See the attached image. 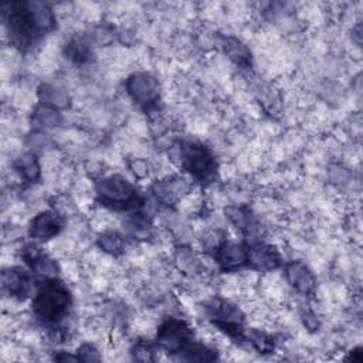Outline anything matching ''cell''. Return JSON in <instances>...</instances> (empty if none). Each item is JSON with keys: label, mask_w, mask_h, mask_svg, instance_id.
Instances as JSON below:
<instances>
[{"label": "cell", "mask_w": 363, "mask_h": 363, "mask_svg": "<svg viewBox=\"0 0 363 363\" xmlns=\"http://www.w3.org/2000/svg\"><path fill=\"white\" fill-rule=\"evenodd\" d=\"M70 305V293L64 284L50 280L44 284L33 300L35 315L44 322L60 321Z\"/></svg>", "instance_id": "obj_1"}, {"label": "cell", "mask_w": 363, "mask_h": 363, "mask_svg": "<svg viewBox=\"0 0 363 363\" xmlns=\"http://www.w3.org/2000/svg\"><path fill=\"white\" fill-rule=\"evenodd\" d=\"M98 197L104 204L115 207H131L138 200L134 186L123 176H109L102 179L97 186Z\"/></svg>", "instance_id": "obj_2"}, {"label": "cell", "mask_w": 363, "mask_h": 363, "mask_svg": "<svg viewBox=\"0 0 363 363\" xmlns=\"http://www.w3.org/2000/svg\"><path fill=\"white\" fill-rule=\"evenodd\" d=\"M182 164L197 179L209 178L216 166L211 152L199 144H187L182 148Z\"/></svg>", "instance_id": "obj_3"}, {"label": "cell", "mask_w": 363, "mask_h": 363, "mask_svg": "<svg viewBox=\"0 0 363 363\" xmlns=\"http://www.w3.org/2000/svg\"><path fill=\"white\" fill-rule=\"evenodd\" d=\"M190 335L192 332L185 322L178 319H171L159 328L158 340L164 349H166L168 352L176 353L190 346L189 345Z\"/></svg>", "instance_id": "obj_4"}, {"label": "cell", "mask_w": 363, "mask_h": 363, "mask_svg": "<svg viewBox=\"0 0 363 363\" xmlns=\"http://www.w3.org/2000/svg\"><path fill=\"white\" fill-rule=\"evenodd\" d=\"M128 92L140 105H154L159 98V84L155 77L148 73L134 74L128 80Z\"/></svg>", "instance_id": "obj_5"}, {"label": "cell", "mask_w": 363, "mask_h": 363, "mask_svg": "<svg viewBox=\"0 0 363 363\" xmlns=\"http://www.w3.org/2000/svg\"><path fill=\"white\" fill-rule=\"evenodd\" d=\"M61 220L51 211H43L36 216L30 224V235L37 241H47L59 234Z\"/></svg>", "instance_id": "obj_6"}, {"label": "cell", "mask_w": 363, "mask_h": 363, "mask_svg": "<svg viewBox=\"0 0 363 363\" xmlns=\"http://www.w3.org/2000/svg\"><path fill=\"white\" fill-rule=\"evenodd\" d=\"M288 283L301 294L309 295L315 291V277L302 263L294 262L287 267Z\"/></svg>", "instance_id": "obj_7"}, {"label": "cell", "mask_w": 363, "mask_h": 363, "mask_svg": "<svg viewBox=\"0 0 363 363\" xmlns=\"http://www.w3.org/2000/svg\"><path fill=\"white\" fill-rule=\"evenodd\" d=\"M216 262L226 270L241 267L249 262V252L235 243H223L216 253Z\"/></svg>", "instance_id": "obj_8"}, {"label": "cell", "mask_w": 363, "mask_h": 363, "mask_svg": "<svg viewBox=\"0 0 363 363\" xmlns=\"http://www.w3.org/2000/svg\"><path fill=\"white\" fill-rule=\"evenodd\" d=\"M4 288L13 297H23L27 294L30 287V280L27 274L19 269L5 270L2 274Z\"/></svg>", "instance_id": "obj_9"}, {"label": "cell", "mask_w": 363, "mask_h": 363, "mask_svg": "<svg viewBox=\"0 0 363 363\" xmlns=\"http://www.w3.org/2000/svg\"><path fill=\"white\" fill-rule=\"evenodd\" d=\"M249 263L259 270H273L280 264V256L270 246H257L249 252Z\"/></svg>", "instance_id": "obj_10"}, {"label": "cell", "mask_w": 363, "mask_h": 363, "mask_svg": "<svg viewBox=\"0 0 363 363\" xmlns=\"http://www.w3.org/2000/svg\"><path fill=\"white\" fill-rule=\"evenodd\" d=\"M186 190V182L185 180H166V182H159L155 186V193L156 196L166 203L175 202L180 193Z\"/></svg>", "instance_id": "obj_11"}, {"label": "cell", "mask_w": 363, "mask_h": 363, "mask_svg": "<svg viewBox=\"0 0 363 363\" xmlns=\"http://www.w3.org/2000/svg\"><path fill=\"white\" fill-rule=\"evenodd\" d=\"M40 97L47 106L64 108L68 105V94L57 87L44 85L40 91Z\"/></svg>", "instance_id": "obj_12"}, {"label": "cell", "mask_w": 363, "mask_h": 363, "mask_svg": "<svg viewBox=\"0 0 363 363\" xmlns=\"http://www.w3.org/2000/svg\"><path fill=\"white\" fill-rule=\"evenodd\" d=\"M33 121L39 128H54L60 124V115L51 106H40L35 111Z\"/></svg>", "instance_id": "obj_13"}, {"label": "cell", "mask_w": 363, "mask_h": 363, "mask_svg": "<svg viewBox=\"0 0 363 363\" xmlns=\"http://www.w3.org/2000/svg\"><path fill=\"white\" fill-rule=\"evenodd\" d=\"M99 247L108 253V254H121L124 252L125 249V243H124V238L121 237L118 233H113V231H108L105 234L101 235L99 238Z\"/></svg>", "instance_id": "obj_14"}, {"label": "cell", "mask_w": 363, "mask_h": 363, "mask_svg": "<svg viewBox=\"0 0 363 363\" xmlns=\"http://www.w3.org/2000/svg\"><path fill=\"white\" fill-rule=\"evenodd\" d=\"M18 171L22 173V176L26 180H29V182L37 180L39 175H40V166H39L36 156H33V155L22 156L20 161L18 162Z\"/></svg>", "instance_id": "obj_15"}, {"label": "cell", "mask_w": 363, "mask_h": 363, "mask_svg": "<svg viewBox=\"0 0 363 363\" xmlns=\"http://www.w3.org/2000/svg\"><path fill=\"white\" fill-rule=\"evenodd\" d=\"M67 54L70 59L81 63V61L87 60V57L90 54L88 44L81 39H74L73 42H70V44L67 47Z\"/></svg>", "instance_id": "obj_16"}, {"label": "cell", "mask_w": 363, "mask_h": 363, "mask_svg": "<svg viewBox=\"0 0 363 363\" xmlns=\"http://www.w3.org/2000/svg\"><path fill=\"white\" fill-rule=\"evenodd\" d=\"M78 359L85 360V362H94L99 360V353L92 345H82L78 349Z\"/></svg>", "instance_id": "obj_17"}, {"label": "cell", "mask_w": 363, "mask_h": 363, "mask_svg": "<svg viewBox=\"0 0 363 363\" xmlns=\"http://www.w3.org/2000/svg\"><path fill=\"white\" fill-rule=\"evenodd\" d=\"M133 169H134V173L140 178H144L145 175L149 173V166L144 161H135L134 165H133Z\"/></svg>", "instance_id": "obj_18"}]
</instances>
